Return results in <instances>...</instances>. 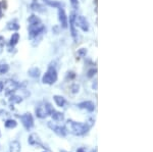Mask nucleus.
I'll return each instance as SVG.
<instances>
[{
  "label": "nucleus",
  "instance_id": "nucleus-1",
  "mask_svg": "<svg viewBox=\"0 0 153 152\" xmlns=\"http://www.w3.org/2000/svg\"><path fill=\"white\" fill-rule=\"evenodd\" d=\"M28 23H29V27H28L29 39H31V40L37 39L39 36H41L46 31L42 21L37 16H35V14H31L29 16Z\"/></svg>",
  "mask_w": 153,
  "mask_h": 152
},
{
  "label": "nucleus",
  "instance_id": "nucleus-2",
  "mask_svg": "<svg viewBox=\"0 0 153 152\" xmlns=\"http://www.w3.org/2000/svg\"><path fill=\"white\" fill-rule=\"evenodd\" d=\"M65 128L68 130V132H71L75 136H84L89 132L90 126L88 124H85V122H79L68 119Z\"/></svg>",
  "mask_w": 153,
  "mask_h": 152
},
{
  "label": "nucleus",
  "instance_id": "nucleus-3",
  "mask_svg": "<svg viewBox=\"0 0 153 152\" xmlns=\"http://www.w3.org/2000/svg\"><path fill=\"white\" fill-rule=\"evenodd\" d=\"M53 110V107L49 102H40L36 105V108H35V113L37 117L39 119H45L48 116H50L51 112Z\"/></svg>",
  "mask_w": 153,
  "mask_h": 152
},
{
  "label": "nucleus",
  "instance_id": "nucleus-4",
  "mask_svg": "<svg viewBox=\"0 0 153 152\" xmlns=\"http://www.w3.org/2000/svg\"><path fill=\"white\" fill-rule=\"evenodd\" d=\"M57 70L53 65H49L47 72L42 77V83L45 85H53L57 81Z\"/></svg>",
  "mask_w": 153,
  "mask_h": 152
},
{
  "label": "nucleus",
  "instance_id": "nucleus-5",
  "mask_svg": "<svg viewBox=\"0 0 153 152\" xmlns=\"http://www.w3.org/2000/svg\"><path fill=\"white\" fill-rule=\"evenodd\" d=\"M19 87H21V84H19V82L9 79L4 82V89L3 90H4V93H5L6 96H9V95L13 94Z\"/></svg>",
  "mask_w": 153,
  "mask_h": 152
},
{
  "label": "nucleus",
  "instance_id": "nucleus-6",
  "mask_svg": "<svg viewBox=\"0 0 153 152\" xmlns=\"http://www.w3.org/2000/svg\"><path fill=\"white\" fill-rule=\"evenodd\" d=\"M48 127H49V129L52 130L54 133L59 137H66V135H68V133L65 127L59 126V125L54 124V122H48Z\"/></svg>",
  "mask_w": 153,
  "mask_h": 152
},
{
  "label": "nucleus",
  "instance_id": "nucleus-7",
  "mask_svg": "<svg viewBox=\"0 0 153 152\" xmlns=\"http://www.w3.org/2000/svg\"><path fill=\"white\" fill-rule=\"evenodd\" d=\"M21 121H22L23 126L25 127V129L28 130V131L34 127V117L30 112H27V113L23 114V116H21Z\"/></svg>",
  "mask_w": 153,
  "mask_h": 152
},
{
  "label": "nucleus",
  "instance_id": "nucleus-8",
  "mask_svg": "<svg viewBox=\"0 0 153 152\" xmlns=\"http://www.w3.org/2000/svg\"><path fill=\"white\" fill-rule=\"evenodd\" d=\"M75 24L76 27H79L83 32H88L89 31V23L87 19L83 16H76L75 18Z\"/></svg>",
  "mask_w": 153,
  "mask_h": 152
},
{
  "label": "nucleus",
  "instance_id": "nucleus-9",
  "mask_svg": "<svg viewBox=\"0 0 153 152\" xmlns=\"http://www.w3.org/2000/svg\"><path fill=\"white\" fill-rule=\"evenodd\" d=\"M58 21H59V24H60L61 28L66 29L68 27V18L65 13V8H62L61 6L58 7Z\"/></svg>",
  "mask_w": 153,
  "mask_h": 152
},
{
  "label": "nucleus",
  "instance_id": "nucleus-10",
  "mask_svg": "<svg viewBox=\"0 0 153 152\" xmlns=\"http://www.w3.org/2000/svg\"><path fill=\"white\" fill-rule=\"evenodd\" d=\"M28 142H29L30 145H32V146H37V147H40V148L46 149V147L43 145V143H42L40 137H39L38 135L35 134V133L30 135L29 139H28Z\"/></svg>",
  "mask_w": 153,
  "mask_h": 152
},
{
  "label": "nucleus",
  "instance_id": "nucleus-11",
  "mask_svg": "<svg viewBox=\"0 0 153 152\" xmlns=\"http://www.w3.org/2000/svg\"><path fill=\"white\" fill-rule=\"evenodd\" d=\"M75 18H76V13H71L70 16V30H71V37L74 38V40L76 42L78 40V31L76 29V24H75Z\"/></svg>",
  "mask_w": 153,
  "mask_h": 152
},
{
  "label": "nucleus",
  "instance_id": "nucleus-12",
  "mask_svg": "<svg viewBox=\"0 0 153 152\" xmlns=\"http://www.w3.org/2000/svg\"><path fill=\"white\" fill-rule=\"evenodd\" d=\"M78 107L81 109H86L89 112H93L95 110V104L92 101H83L78 104Z\"/></svg>",
  "mask_w": 153,
  "mask_h": 152
},
{
  "label": "nucleus",
  "instance_id": "nucleus-13",
  "mask_svg": "<svg viewBox=\"0 0 153 152\" xmlns=\"http://www.w3.org/2000/svg\"><path fill=\"white\" fill-rule=\"evenodd\" d=\"M19 33H13L12 36L9 39V42H8V50L10 51L11 49L14 48V46L19 43Z\"/></svg>",
  "mask_w": 153,
  "mask_h": 152
},
{
  "label": "nucleus",
  "instance_id": "nucleus-14",
  "mask_svg": "<svg viewBox=\"0 0 153 152\" xmlns=\"http://www.w3.org/2000/svg\"><path fill=\"white\" fill-rule=\"evenodd\" d=\"M53 100H54V102H55L56 105H57L58 107H63L65 105V103H66L65 98L60 96V95H54Z\"/></svg>",
  "mask_w": 153,
  "mask_h": 152
},
{
  "label": "nucleus",
  "instance_id": "nucleus-15",
  "mask_svg": "<svg viewBox=\"0 0 153 152\" xmlns=\"http://www.w3.org/2000/svg\"><path fill=\"white\" fill-rule=\"evenodd\" d=\"M50 116H52L53 121H55V122H63V119H65V116H63L62 112L56 111V110H54V109L52 110Z\"/></svg>",
  "mask_w": 153,
  "mask_h": 152
},
{
  "label": "nucleus",
  "instance_id": "nucleus-16",
  "mask_svg": "<svg viewBox=\"0 0 153 152\" xmlns=\"http://www.w3.org/2000/svg\"><path fill=\"white\" fill-rule=\"evenodd\" d=\"M21 143L19 141H12L9 144V151L10 152H21Z\"/></svg>",
  "mask_w": 153,
  "mask_h": 152
},
{
  "label": "nucleus",
  "instance_id": "nucleus-17",
  "mask_svg": "<svg viewBox=\"0 0 153 152\" xmlns=\"http://www.w3.org/2000/svg\"><path fill=\"white\" fill-rule=\"evenodd\" d=\"M40 70H39L37 67H31L30 70H28V75L30 76V77L34 78V79H37V78L40 77Z\"/></svg>",
  "mask_w": 153,
  "mask_h": 152
},
{
  "label": "nucleus",
  "instance_id": "nucleus-18",
  "mask_svg": "<svg viewBox=\"0 0 153 152\" xmlns=\"http://www.w3.org/2000/svg\"><path fill=\"white\" fill-rule=\"evenodd\" d=\"M8 100L11 104H19L23 101V97L19 96V95H16V94H11V95H9Z\"/></svg>",
  "mask_w": 153,
  "mask_h": 152
},
{
  "label": "nucleus",
  "instance_id": "nucleus-19",
  "mask_svg": "<svg viewBox=\"0 0 153 152\" xmlns=\"http://www.w3.org/2000/svg\"><path fill=\"white\" fill-rule=\"evenodd\" d=\"M6 28L7 30H10V31H18L19 29V24L16 19H13V21H10L7 23Z\"/></svg>",
  "mask_w": 153,
  "mask_h": 152
},
{
  "label": "nucleus",
  "instance_id": "nucleus-20",
  "mask_svg": "<svg viewBox=\"0 0 153 152\" xmlns=\"http://www.w3.org/2000/svg\"><path fill=\"white\" fill-rule=\"evenodd\" d=\"M4 126H5L6 129H14L18 126V122H16V121H14V119H7L5 122H4Z\"/></svg>",
  "mask_w": 153,
  "mask_h": 152
},
{
  "label": "nucleus",
  "instance_id": "nucleus-21",
  "mask_svg": "<svg viewBox=\"0 0 153 152\" xmlns=\"http://www.w3.org/2000/svg\"><path fill=\"white\" fill-rule=\"evenodd\" d=\"M31 7L34 9V10H37V11H40V12H44V11H45L44 7L42 6V5H40L39 3H37L36 0H34V1H33V3H32Z\"/></svg>",
  "mask_w": 153,
  "mask_h": 152
},
{
  "label": "nucleus",
  "instance_id": "nucleus-22",
  "mask_svg": "<svg viewBox=\"0 0 153 152\" xmlns=\"http://www.w3.org/2000/svg\"><path fill=\"white\" fill-rule=\"evenodd\" d=\"M9 70V65L7 63H0V76L5 75Z\"/></svg>",
  "mask_w": 153,
  "mask_h": 152
},
{
  "label": "nucleus",
  "instance_id": "nucleus-23",
  "mask_svg": "<svg viewBox=\"0 0 153 152\" xmlns=\"http://www.w3.org/2000/svg\"><path fill=\"white\" fill-rule=\"evenodd\" d=\"M97 73V68L96 67H93V68H90V70H88L87 73V77L89 79H91V78H94V76Z\"/></svg>",
  "mask_w": 153,
  "mask_h": 152
},
{
  "label": "nucleus",
  "instance_id": "nucleus-24",
  "mask_svg": "<svg viewBox=\"0 0 153 152\" xmlns=\"http://www.w3.org/2000/svg\"><path fill=\"white\" fill-rule=\"evenodd\" d=\"M76 55H78L79 57H85V56L87 55V49H86V48L79 49L78 52H76Z\"/></svg>",
  "mask_w": 153,
  "mask_h": 152
},
{
  "label": "nucleus",
  "instance_id": "nucleus-25",
  "mask_svg": "<svg viewBox=\"0 0 153 152\" xmlns=\"http://www.w3.org/2000/svg\"><path fill=\"white\" fill-rule=\"evenodd\" d=\"M46 3L48 4L49 6H52V7H56V8H58V7L61 6V3L60 2H55V1H46Z\"/></svg>",
  "mask_w": 153,
  "mask_h": 152
},
{
  "label": "nucleus",
  "instance_id": "nucleus-26",
  "mask_svg": "<svg viewBox=\"0 0 153 152\" xmlns=\"http://www.w3.org/2000/svg\"><path fill=\"white\" fill-rule=\"evenodd\" d=\"M71 92H73L74 94H76V93H78L79 90H80V86L78 84H74V85H71Z\"/></svg>",
  "mask_w": 153,
  "mask_h": 152
},
{
  "label": "nucleus",
  "instance_id": "nucleus-27",
  "mask_svg": "<svg viewBox=\"0 0 153 152\" xmlns=\"http://www.w3.org/2000/svg\"><path fill=\"white\" fill-rule=\"evenodd\" d=\"M4 45H5V40H4L3 37L0 36V53L2 52V50H3Z\"/></svg>",
  "mask_w": 153,
  "mask_h": 152
},
{
  "label": "nucleus",
  "instance_id": "nucleus-28",
  "mask_svg": "<svg viewBox=\"0 0 153 152\" xmlns=\"http://www.w3.org/2000/svg\"><path fill=\"white\" fill-rule=\"evenodd\" d=\"M70 1H71V4L74 9L79 8V0H70Z\"/></svg>",
  "mask_w": 153,
  "mask_h": 152
},
{
  "label": "nucleus",
  "instance_id": "nucleus-29",
  "mask_svg": "<svg viewBox=\"0 0 153 152\" xmlns=\"http://www.w3.org/2000/svg\"><path fill=\"white\" fill-rule=\"evenodd\" d=\"M0 116H1L2 119H4V117H5V119H7V117L9 116V113L6 111V110L1 109V110H0Z\"/></svg>",
  "mask_w": 153,
  "mask_h": 152
},
{
  "label": "nucleus",
  "instance_id": "nucleus-30",
  "mask_svg": "<svg viewBox=\"0 0 153 152\" xmlns=\"http://www.w3.org/2000/svg\"><path fill=\"white\" fill-rule=\"evenodd\" d=\"M75 78H76V73L74 72H68V79L73 80V79H75Z\"/></svg>",
  "mask_w": 153,
  "mask_h": 152
},
{
  "label": "nucleus",
  "instance_id": "nucleus-31",
  "mask_svg": "<svg viewBox=\"0 0 153 152\" xmlns=\"http://www.w3.org/2000/svg\"><path fill=\"white\" fill-rule=\"evenodd\" d=\"M4 89V82L3 81H0V92H2Z\"/></svg>",
  "mask_w": 153,
  "mask_h": 152
},
{
  "label": "nucleus",
  "instance_id": "nucleus-32",
  "mask_svg": "<svg viewBox=\"0 0 153 152\" xmlns=\"http://www.w3.org/2000/svg\"><path fill=\"white\" fill-rule=\"evenodd\" d=\"M2 4H1V2H0V19H1L2 18V16H3V12H2Z\"/></svg>",
  "mask_w": 153,
  "mask_h": 152
},
{
  "label": "nucleus",
  "instance_id": "nucleus-33",
  "mask_svg": "<svg viewBox=\"0 0 153 152\" xmlns=\"http://www.w3.org/2000/svg\"><path fill=\"white\" fill-rule=\"evenodd\" d=\"M76 152H86V150H85V148H79L78 150H76Z\"/></svg>",
  "mask_w": 153,
  "mask_h": 152
},
{
  "label": "nucleus",
  "instance_id": "nucleus-34",
  "mask_svg": "<svg viewBox=\"0 0 153 152\" xmlns=\"http://www.w3.org/2000/svg\"><path fill=\"white\" fill-rule=\"evenodd\" d=\"M59 152H68V151H65V150H59Z\"/></svg>",
  "mask_w": 153,
  "mask_h": 152
},
{
  "label": "nucleus",
  "instance_id": "nucleus-35",
  "mask_svg": "<svg viewBox=\"0 0 153 152\" xmlns=\"http://www.w3.org/2000/svg\"><path fill=\"white\" fill-rule=\"evenodd\" d=\"M43 1H45V2H46V1H48V0H43Z\"/></svg>",
  "mask_w": 153,
  "mask_h": 152
},
{
  "label": "nucleus",
  "instance_id": "nucleus-36",
  "mask_svg": "<svg viewBox=\"0 0 153 152\" xmlns=\"http://www.w3.org/2000/svg\"><path fill=\"white\" fill-rule=\"evenodd\" d=\"M96 151H97V150H95V152H96ZM93 152H94V151H93Z\"/></svg>",
  "mask_w": 153,
  "mask_h": 152
},
{
  "label": "nucleus",
  "instance_id": "nucleus-37",
  "mask_svg": "<svg viewBox=\"0 0 153 152\" xmlns=\"http://www.w3.org/2000/svg\"><path fill=\"white\" fill-rule=\"evenodd\" d=\"M0 136H1V133H0Z\"/></svg>",
  "mask_w": 153,
  "mask_h": 152
},
{
  "label": "nucleus",
  "instance_id": "nucleus-38",
  "mask_svg": "<svg viewBox=\"0 0 153 152\" xmlns=\"http://www.w3.org/2000/svg\"><path fill=\"white\" fill-rule=\"evenodd\" d=\"M44 152H46V151H44Z\"/></svg>",
  "mask_w": 153,
  "mask_h": 152
}]
</instances>
